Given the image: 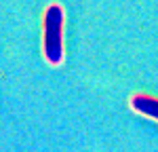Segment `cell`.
I'll return each mask as SVG.
<instances>
[{"mask_svg":"<svg viewBox=\"0 0 158 152\" xmlns=\"http://www.w3.org/2000/svg\"><path fill=\"white\" fill-rule=\"evenodd\" d=\"M63 23L65 11L61 4H49L42 15V55L51 65L63 61Z\"/></svg>","mask_w":158,"mask_h":152,"instance_id":"cell-1","label":"cell"},{"mask_svg":"<svg viewBox=\"0 0 158 152\" xmlns=\"http://www.w3.org/2000/svg\"><path fill=\"white\" fill-rule=\"evenodd\" d=\"M131 108H133L135 112L148 116V118L158 120V99L152 97V95H146V93L133 95V97H131Z\"/></svg>","mask_w":158,"mask_h":152,"instance_id":"cell-2","label":"cell"}]
</instances>
